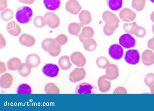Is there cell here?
Here are the masks:
<instances>
[{"instance_id":"30","label":"cell","mask_w":154,"mask_h":111,"mask_svg":"<svg viewBox=\"0 0 154 111\" xmlns=\"http://www.w3.org/2000/svg\"><path fill=\"white\" fill-rule=\"evenodd\" d=\"M32 68L26 62L22 63L18 69V71L21 75L23 77H27L31 73Z\"/></svg>"},{"instance_id":"42","label":"cell","mask_w":154,"mask_h":111,"mask_svg":"<svg viewBox=\"0 0 154 111\" xmlns=\"http://www.w3.org/2000/svg\"><path fill=\"white\" fill-rule=\"evenodd\" d=\"M7 70V68L5 62L0 61V73L2 74Z\"/></svg>"},{"instance_id":"28","label":"cell","mask_w":154,"mask_h":111,"mask_svg":"<svg viewBox=\"0 0 154 111\" xmlns=\"http://www.w3.org/2000/svg\"><path fill=\"white\" fill-rule=\"evenodd\" d=\"M22 63L21 60L16 57L11 58L7 62L8 69L11 70H15L18 69Z\"/></svg>"},{"instance_id":"2","label":"cell","mask_w":154,"mask_h":111,"mask_svg":"<svg viewBox=\"0 0 154 111\" xmlns=\"http://www.w3.org/2000/svg\"><path fill=\"white\" fill-rule=\"evenodd\" d=\"M42 48L53 57L58 56L61 51V46L55 39L48 38H46L42 42Z\"/></svg>"},{"instance_id":"36","label":"cell","mask_w":154,"mask_h":111,"mask_svg":"<svg viewBox=\"0 0 154 111\" xmlns=\"http://www.w3.org/2000/svg\"><path fill=\"white\" fill-rule=\"evenodd\" d=\"M32 93V89L31 87L26 83H23L18 87L17 90V93L31 94Z\"/></svg>"},{"instance_id":"20","label":"cell","mask_w":154,"mask_h":111,"mask_svg":"<svg viewBox=\"0 0 154 111\" xmlns=\"http://www.w3.org/2000/svg\"><path fill=\"white\" fill-rule=\"evenodd\" d=\"M6 29L8 32L13 36H18L21 32L20 26L14 20L10 21L8 23Z\"/></svg>"},{"instance_id":"6","label":"cell","mask_w":154,"mask_h":111,"mask_svg":"<svg viewBox=\"0 0 154 111\" xmlns=\"http://www.w3.org/2000/svg\"><path fill=\"white\" fill-rule=\"evenodd\" d=\"M124 59L128 63L135 65L139 62L140 56L138 50L136 49H129L125 54Z\"/></svg>"},{"instance_id":"5","label":"cell","mask_w":154,"mask_h":111,"mask_svg":"<svg viewBox=\"0 0 154 111\" xmlns=\"http://www.w3.org/2000/svg\"><path fill=\"white\" fill-rule=\"evenodd\" d=\"M119 44L125 49L134 48L136 44L135 39L130 34L127 33L122 35L119 38Z\"/></svg>"},{"instance_id":"47","label":"cell","mask_w":154,"mask_h":111,"mask_svg":"<svg viewBox=\"0 0 154 111\" xmlns=\"http://www.w3.org/2000/svg\"><path fill=\"white\" fill-rule=\"evenodd\" d=\"M149 1L151 2L154 3V0H149Z\"/></svg>"},{"instance_id":"12","label":"cell","mask_w":154,"mask_h":111,"mask_svg":"<svg viewBox=\"0 0 154 111\" xmlns=\"http://www.w3.org/2000/svg\"><path fill=\"white\" fill-rule=\"evenodd\" d=\"M70 59L71 62L79 67H83L86 62L85 57L82 52L79 51H75L73 52L70 56Z\"/></svg>"},{"instance_id":"24","label":"cell","mask_w":154,"mask_h":111,"mask_svg":"<svg viewBox=\"0 0 154 111\" xmlns=\"http://www.w3.org/2000/svg\"><path fill=\"white\" fill-rule=\"evenodd\" d=\"M58 63L61 68L64 70H68L72 65L70 62L69 56L67 55H63L60 57Z\"/></svg>"},{"instance_id":"15","label":"cell","mask_w":154,"mask_h":111,"mask_svg":"<svg viewBox=\"0 0 154 111\" xmlns=\"http://www.w3.org/2000/svg\"><path fill=\"white\" fill-rule=\"evenodd\" d=\"M119 75L118 66L113 64H109L106 68L105 75L110 80L117 78Z\"/></svg>"},{"instance_id":"37","label":"cell","mask_w":154,"mask_h":111,"mask_svg":"<svg viewBox=\"0 0 154 111\" xmlns=\"http://www.w3.org/2000/svg\"><path fill=\"white\" fill-rule=\"evenodd\" d=\"M144 81L145 84L150 88L154 84V74L150 73L147 74L144 78Z\"/></svg>"},{"instance_id":"13","label":"cell","mask_w":154,"mask_h":111,"mask_svg":"<svg viewBox=\"0 0 154 111\" xmlns=\"http://www.w3.org/2000/svg\"><path fill=\"white\" fill-rule=\"evenodd\" d=\"M65 8L67 11L74 15L78 14L82 9L77 0H69L66 3Z\"/></svg>"},{"instance_id":"40","label":"cell","mask_w":154,"mask_h":111,"mask_svg":"<svg viewBox=\"0 0 154 111\" xmlns=\"http://www.w3.org/2000/svg\"><path fill=\"white\" fill-rule=\"evenodd\" d=\"M8 6L7 0H0V10L3 11Z\"/></svg>"},{"instance_id":"44","label":"cell","mask_w":154,"mask_h":111,"mask_svg":"<svg viewBox=\"0 0 154 111\" xmlns=\"http://www.w3.org/2000/svg\"><path fill=\"white\" fill-rule=\"evenodd\" d=\"M150 18L151 21L153 23H154V11L152 12L151 14L150 15Z\"/></svg>"},{"instance_id":"7","label":"cell","mask_w":154,"mask_h":111,"mask_svg":"<svg viewBox=\"0 0 154 111\" xmlns=\"http://www.w3.org/2000/svg\"><path fill=\"white\" fill-rule=\"evenodd\" d=\"M46 24L52 28H56L59 26L60 20L59 17L52 12L46 13L44 16Z\"/></svg>"},{"instance_id":"45","label":"cell","mask_w":154,"mask_h":111,"mask_svg":"<svg viewBox=\"0 0 154 111\" xmlns=\"http://www.w3.org/2000/svg\"><path fill=\"white\" fill-rule=\"evenodd\" d=\"M150 91L151 93H154V85H152L150 87Z\"/></svg>"},{"instance_id":"1","label":"cell","mask_w":154,"mask_h":111,"mask_svg":"<svg viewBox=\"0 0 154 111\" xmlns=\"http://www.w3.org/2000/svg\"><path fill=\"white\" fill-rule=\"evenodd\" d=\"M102 18L105 23L103 28L104 33L107 36L112 35L119 27V18L114 13L108 10L103 13Z\"/></svg>"},{"instance_id":"8","label":"cell","mask_w":154,"mask_h":111,"mask_svg":"<svg viewBox=\"0 0 154 111\" xmlns=\"http://www.w3.org/2000/svg\"><path fill=\"white\" fill-rule=\"evenodd\" d=\"M109 56L115 60H119L123 57L124 50L121 45L115 44L111 45L108 50Z\"/></svg>"},{"instance_id":"41","label":"cell","mask_w":154,"mask_h":111,"mask_svg":"<svg viewBox=\"0 0 154 111\" xmlns=\"http://www.w3.org/2000/svg\"><path fill=\"white\" fill-rule=\"evenodd\" d=\"M147 46L149 48L154 51V37L149 40L147 42Z\"/></svg>"},{"instance_id":"38","label":"cell","mask_w":154,"mask_h":111,"mask_svg":"<svg viewBox=\"0 0 154 111\" xmlns=\"http://www.w3.org/2000/svg\"><path fill=\"white\" fill-rule=\"evenodd\" d=\"M55 39L61 46L65 44L68 40L67 37L63 34H59Z\"/></svg>"},{"instance_id":"14","label":"cell","mask_w":154,"mask_h":111,"mask_svg":"<svg viewBox=\"0 0 154 111\" xmlns=\"http://www.w3.org/2000/svg\"><path fill=\"white\" fill-rule=\"evenodd\" d=\"M59 70V68L57 65L51 63L46 64L42 69L43 73L46 76L51 77L56 76Z\"/></svg>"},{"instance_id":"11","label":"cell","mask_w":154,"mask_h":111,"mask_svg":"<svg viewBox=\"0 0 154 111\" xmlns=\"http://www.w3.org/2000/svg\"><path fill=\"white\" fill-rule=\"evenodd\" d=\"M86 72L84 68H76L70 73L69 79L73 82H76L83 80L85 77Z\"/></svg>"},{"instance_id":"43","label":"cell","mask_w":154,"mask_h":111,"mask_svg":"<svg viewBox=\"0 0 154 111\" xmlns=\"http://www.w3.org/2000/svg\"><path fill=\"white\" fill-rule=\"evenodd\" d=\"M18 1L22 3L30 4H33L35 0H18Z\"/></svg>"},{"instance_id":"35","label":"cell","mask_w":154,"mask_h":111,"mask_svg":"<svg viewBox=\"0 0 154 111\" xmlns=\"http://www.w3.org/2000/svg\"><path fill=\"white\" fill-rule=\"evenodd\" d=\"M97 66L101 69H105L110 64L108 59L106 57L101 56L97 58L96 61Z\"/></svg>"},{"instance_id":"46","label":"cell","mask_w":154,"mask_h":111,"mask_svg":"<svg viewBox=\"0 0 154 111\" xmlns=\"http://www.w3.org/2000/svg\"><path fill=\"white\" fill-rule=\"evenodd\" d=\"M152 30L153 34H154V23H153L152 25Z\"/></svg>"},{"instance_id":"22","label":"cell","mask_w":154,"mask_h":111,"mask_svg":"<svg viewBox=\"0 0 154 111\" xmlns=\"http://www.w3.org/2000/svg\"><path fill=\"white\" fill-rule=\"evenodd\" d=\"M79 18L80 23L82 27L84 25L89 24L92 20L91 14L87 10H82L79 14Z\"/></svg>"},{"instance_id":"19","label":"cell","mask_w":154,"mask_h":111,"mask_svg":"<svg viewBox=\"0 0 154 111\" xmlns=\"http://www.w3.org/2000/svg\"><path fill=\"white\" fill-rule=\"evenodd\" d=\"M93 28L90 26H84L82 28L81 32L79 35L80 42L82 43L86 39L92 38L94 34Z\"/></svg>"},{"instance_id":"29","label":"cell","mask_w":154,"mask_h":111,"mask_svg":"<svg viewBox=\"0 0 154 111\" xmlns=\"http://www.w3.org/2000/svg\"><path fill=\"white\" fill-rule=\"evenodd\" d=\"M106 3L109 8L113 11H117L122 7V0H107Z\"/></svg>"},{"instance_id":"26","label":"cell","mask_w":154,"mask_h":111,"mask_svg":"<svg viewBox=\"0 0 154 111\" xmlns=\"http://www.w3.org/2000/svg\"><path fill=\"white\" fill-rule=\"evenodd\" d=\"M84 48L87 51L91 52L96 48L97 44L94 39L91 38L85 39L82 43Z\"/></svg>"},{"instance_id":"48","label":"cell","mask_w":154,"mask_h":111,"mask_svg":"<svg viewBox=\"0 0 154 111\" xmlns=\"http://www.w3.org/2000/svg\"><path fill=\"white\" fill-rule=\"evenodd\" d=\"M153 37H154V35H153Z\"/></svg>"},{"instance_id":"27","label":"cell","mask_w":154,"mask_h":111,"mask_svg":"<svg viewBox=\"0 0 154 111\" xmlns=\"http://www.w3.org/2000/svg\"><path fill=\"white\" fill-rule=\"evenodd\" d=\"M82 27L80 23L72 22L69 25L68 30L70 34L78 36Z\"/></svg>"},{"instance_id":"9","label":"cell","mask_w":154,"mask_h":111,"mask_svg":"<svg viewBox=\"0 0 154 111\" xmlns=\"http://www.w3.org/2000/svg\"><path fill=\"white\" fill-rule=\"evenodd\" d=\"M96 91V88L94 86L86 82L79 83L75 89V93L79 94H94Z\"/></svg>"},{"instance_id":"17","label":"cell","mask_w":154,"mask_h":111,"mask_svg":"<svg viewBox=\"0 0 154 111\" xmlns=\"http://www.w3.org/2000/svg\"><path fill=\"white\" fill-rule=\"evenodd\" d=\"M141 60L145 65L150 66L154 63V53L150 50L146 49L142 52Z\"/></svg>"},{"instance_id":"18","label":"cell","mask_w":154,"mask_h":111,"mask_svg":"<svg viewBox=\"0 0 154 111\" xmlns=\"http://www.w3.org/2000/svg\"><path fill=\"white\" fill-rule=\"evenodd\" d=\"M14 77L13 75L9 73H6L1 77L0 86L4 88H8L11 87L13 83Z\"/></svg>"},{"instance_id":"33","label":"cell","mask_w":154,"mask_h":111,"mask_svg":"<svg viewBox=\"0 0 154 111\" xmlns=\"http://www.w3.org/2000/svg\"><path fill=\"white\" fill-rule=\"evenodd\" d=\"M145 4L146 0H132L131 6L137 11L139 12L144 9Z\"/></svg>"},{"instance_id":"25","label":"cell","mask_w":154,"mask_h":111,"mask_svg":"<svg viewBox=\"0 0 154 111\" xmlns=\"http://www.w3.org/2000/svg\"><path fill=\"white\" fill-rule=\"evenodd\" d=\"M61 3V0H43L45 7L50 10H54L58 8Z\"/></svg>"},{"instance_id":"16","label":"cell","mask_w":154,"mask_h":111,"mask_svg":"<svg viewBox=\"0 0 154 111\" xmlns=\"http://www.w3.org/2000/svg\"><path fill=\"white\" fill-rule=\"evenodd\" d=\"M97 83L99 90L101 92H106L110 88V80L105 75L101 76L99 77Z\"/></svg>"},{"instance_id":"21","label":"cell","mask_w":154,"mask_h":111,"mask_svg":"<svg viewBox=\"0 0 154 111\" xmlns=\"http://www.w3.org/2000/svg\"><path fill=\"white\" fill-rule=\"evenodd\" d=\"M19 41L23 45L31 47L33 46L35 43V39L32 35L26 33H23L19 38Z\"/></svg>"},{"instance_id":"3","label":"cell","mask_w":154,"mask_h":111,"mask_svg":"<svg viewBox=\"0 0 154 111\" xmlns=\"http://www.w3.org/2000/svg\"><path fill=\"white\" fill-rule=\"evenodd\" d=\"M33 17L32 9L28 6H22L17 10L15 18L17 21L22 24L27 23L31 21Z\"/></svg>"},{"instance_id":"32","label":"cell","mask_w":154,"mask_h":111,"mask_svg":"<svg viewBox=\"0 0 154 111\" xmlns=\"http://www.w3.org/2000/svg\"><path fill=\"white\" fill-rule=\"evenodd\" d=\"M2 19L5 22H8L13 19L14 13L13 10L10 8H7L1 12Z\"/></svg>"},{"instance_id":"4","label":"cell","mask_w":154,"mask_h":111,"mask_svg":"<svg viewBox=\"0 0 154 111\" xmlns=\"http://www.w3.org/2000/svg\"><path fill=\"white\" fill-rule=\"evenodd\" d=\"M123 28L125 32L134 35L138 38H143L146 34V31L144 28L139 26L135 21L125 23Z\"/></svg>"},{"instance_id":"10","label":"cell","mask_w":154,"mask_h":111,"mask_svg":"<svg viewBox=\"0 0 154 111\" xmlns=\"http://www.w3.org/2000/svg\"><path fill=\"white\" fill-rule=\"evenodd\" d=\"M119 15L121 20L125 22L134 21L136 17V13L131 9L127 8L122 9L119 13Z\"/></svg>"},{"instance_id":"31","label":"cell","mask_w":154,"mask_h":111,"mask_svg":"<svg viewBox=\"0 0 154 111\" xmlns=\"http://www.w3.org/2000/svg\"><path fill=\"white\" fill-rule=\"evenodd\" d=\"M45 90L47 94H59L60 89L58 86L54 83L49 82L45 86Z\"/></svg>"},{"instance_id":"39","label":"cell","mask_w":154,"mask_h":111,"mask_svg":"<svg viewBox=\"0 0 154 111\" xmlns=\"http://www.w3.org/2000/svg\"><path fill=\"white\" fill-rule=\"evenodd\" d=\"M6 40L4 36L1 33H0V48L3 49L6 46Z\"/></svg>"},{"instance_id":"34","label":"cell","mask_w":154,"mask_h":111,"mask_svg":"<svg viewBox=\"0 0 154 111\" xmlns=\"http://www.w3.org/2000/svg\"><path fill=\"white\" fill-rule=\"evenodd\" d=\"M33 23L34 26L38 28H42L45 26L46 24L44 16L41 15H38L35 17Z\"/></svg>"},{"instance_id":"23","label":"cell","mask_w":154,"mask_h":111,"mask_svg":"<svg viewBox=\"0 0 154 111\" xmlns=\"http://www.w3.org/2000/svg\"><path fill=\"white\" fill-rule=\"evenodd\" d=\"M26 61L32 68H35L39 65L41 62V59L38 54L32 53L27 56Z\"/></svg>"}]
</instances>
